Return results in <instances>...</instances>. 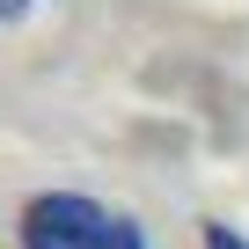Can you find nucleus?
I'll use <instances>...</instances> for the list:
<instances>
[{"label":"nucleus","mask_w":249,"mask_h":249,"mask_svg":"<svg viewBox=\"0 0 249 249\" xmlns=\"http://www.w3.org/2000/svg\"><path fill=\"white\" fill-rule=\"evenodd\" d=\"M110 227L117 220L81 191H44L22 205V249H103Z\"/></svg>","instance_id":"1"},{"label":"nucleus","mask_w":249,"mask_h":249,"mask_svg":"<svg viewBox=\"0 0 249 249\" xmlns=\"http://www.w3.org/2000/svg\"><path fill=\"white\" fill-rule=\"evenodd\" d=\"M198 242H205V249H249V242H242L227 220H205V227H198Z\"/></svg>","instance_id":"2"},{"label":"nucleus","mask_w":249,"mask_h":249,"mask_svg":"<svg viewBox=\"0 0 249 249\" xmlns=\"http://www.w3.org/2000/svg\"><path fill=\"white\" fill-rule=\"evenodd\" d=\"M103 249H147V234H140V220H117V227H110V242H103Z\"/></svg>","instance_id":"3"}]
</instances>
